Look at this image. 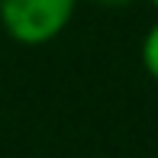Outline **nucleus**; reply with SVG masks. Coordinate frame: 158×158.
<instances>
[{
	"label": "nucleus",
	"instance_id": "1",
	"mask_svg": "<svg viewBox=\"0 0 158 158\" xmlns=\"http://www.w3.org/2000/svg\"><path fill=\"white\" fill-rule=\"evenodd\" d=\"M77 0H0V26L19 45H45L71 23Z\"/></svg>",
	"mask_w": 158,
	"mask_h": 158
},
{
	"label": "nucleus",
	"instance_id": "3",
	"mask_svg": "<svg viewBox=\"0 0 158 158\" xmlns=\"http://www.w3.org/2000/svg\"><path fill=\"white\" fill-rule=\"evenodd\" d=\"M90 3H97V6H106V10H123V6H129L132 0H90Z\"/></svg>",
	"mask_w": 158,
	"mask_h": 158
},
{
	"label": "nucleus",
	"instance_id": "2",
	"mask_svg": "<svg viewBox=\"0 0 158 158\" xmlns=\"http://www.w3.org/2000/svg\"><path fill=\"white\" fill-rule=\"evenodd\" d=\"M142 64H145V71L152 74V81H158V23L145 32V39H142Z\"/></svg>",
	"mask_w": 158,
	"mask_h": 158
},
{
	"label": "nucleus",
	"instance_id": "4",
	"mask_svg": "<svg viewBox=\"0 0 158 158\" xmlns=\"http://www.w3.org/2000/svg\"><path fill=\"white\" fill-rule=\"evenodd\" d=\"M152 6H155V10H158V0H152Z\"/></svg>",
	"mask_w": 158,
	"mask_h": 158
}]
</instances>
